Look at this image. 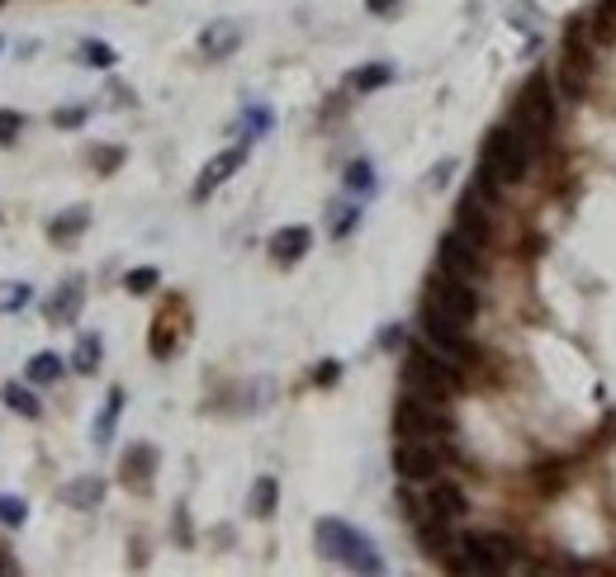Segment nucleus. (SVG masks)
I'll return each instance as SVG.
<instances>
[{"label":"nucleus","mask_w":616,"mask_h":577,"mask_svg":"<svg viewBox=\"0 0 616 577\" xmlns=\"http://www.w3.org/2000/svg\"><path fill=\"white\" fill-rule=\"evenodd\" d=\"M470 512V497H464V492L450 483V478H432L427 483V506H422V516H441V520H450V526H456V520ZM417 516V520H422Z\"/></svg>","instance_id":"nucleus-11"},{"label":"nucleus","mask_w":616,"mask_h":577,"mask_svg":"<svg viewBox=\"0 0 616 577\" xmlns=\"http://www.w3.org/2000/svg\"><path fill=\"white\" fill-rule=\"evenodd\" d=\"M318 549L332 563H341V568H355V573H385V558H379V549L365 540L355 526H347V520L337 516H323L318 520Z\"/></svg>","instance_id":"nucleus-2"},{"label":"nucleus","mask_w":616,"mask_h":577,"mask_svg":"<svg viewBox=\"0 0 616 577\" xmlns=\"http://www.w3.org/2000/svg\"><path fill=\"white\" fill-rule=\"evenodd\" d=\"M427 304L441 308L446 318H456V322L470 327L474 312H479V288H474V280H460V274H450V270H436V274H432Z\"/></svg>","instance_id":"nucleus-6"},{"label":"nucleus","mask_w":616,"mask_h":577,"mask_svg":"<svg viewBox=\"0 0 616 577\" xmlns=\"http://www.w3.org/2000/svg\"><path fill=\"white\" fill-rule=\"evenodd\" d=\"M389 81H394V66L375 62V66H361V72H355V90H379V86H389Z\"/></svg>","instance_id":"nucleus-26"},{"label":"nucleus","mask_w":616,"mask_h":577,"mask_svg":"<svg viewBox=\"0 0 616 577\" xmlns=\"http://www.w3.org/2000/svg\"><path fill=\"white\" fill-rule=\"evenodd\" d=\"M238 43H242V29L238 24H209V29L199 34V48H204V58H214V62H223L228 52H238Z\"/></svg>","instance_id":"nucleus-15"},{"label":"nucleus","mask_w":616,"mask_h":577,"mask_svg":"<svg viewBox=\"0 0 616 577\" xmlns=\"http://www.w3.org/2000/svg\"><path fill=\"white\" fill-rule=\"evenodd\" d=\"M0 48H5V43H0Z\"/></svg>","instance_id":"nucleus-41"},{"label":"nucleus","mask_w":616,"mask_h":577,"mask_svg":"<svg viewBox=\"0 0 616 577\" xmlns=\"http://www.w3.org/2000/svg\"><path fill=\"white\" fill-rule=\"evenodd\" d=\"M479 265H484V246H479L474 237H464V232H446L441 237V256H436V270H450L460 274V280H474Z\"/></svg>","instance_id":"nucleus-9"},{"label":"nucleus","mask_w":616,"mask_h":577,"mask_svg":"<svg viewBox=\"0 0 616 577\" xmlns=\"http://www.w3.org/2000/svg\"><path fill=\"white\" fill-rule=\"evenodd\" d=\"M81 304H86V284H81V274H72L58 294L43 304V318L52 322V327H72L76 322V312H81Z\"/></svg>","instance_id":"nucleus-12"},{"label":"nucleus","mask_w":616,"mask_h":577,"mask_svg":"<svg viewBox=\"0 0 616 577\" xmlns=\"http://www.w3.org/2000/svg\"><path fill=\"white\" fill-rule=\"evenodd\" d=\"M0 397H5L10 412H19V417H29V421L43 417V403H38V397L24 389V383H5V389H0Z\"/></svg>","instance_id":"nucleus-21"},{"label":"nucleus","mask_w":616,"mask_h":577,"mask_svg":"<svg viewBox=\"0 0 616 577\" xmlns=\"http://www.w3.org/2000/svg\"><path fill=\"white\" fill-rule=\"evenodd\" d=\"M446 397H432V393H413L403 389L399 407H394V431L403 435V441H436V435L450 426L446 417Z\"/></svg>","instance_id":"nucleus-5"},{"label":"nucleus","mask_w":616,"mask_h":577,"mask_svg":"<svg viewBox=\"0 0 616 577\" xmlns=\"http://www.w3.org/2000/svg\"><path fill=\"white\" fill-rule=\"evenodd\" d=\"M152 473H157V450L152 445H129V455H123V483L147 488Z\"/></svg>","instance_id":"nucleus-16"},{"label":"nucleus","mask_w":616,"mask_h":577,"mask_svg":"<svg viewBox=\"0 0 616 577\" xmlns=\"http://www.w3.org/2000/svg\"><path fill=\"white\" fill-rule=\"evenodd\" d=\"M394 5H403V0H365V10H370V15H389Z\"/></svg>","instance_id":"nucleus-36"},{"label":"nucleus","mask_w":616,"mask_h":577,"mask_svg":"<svg viewBox=\"0 0 616 577\" xmlns=\"http://www.w3.org/2000/svg\"><path fill=\"white\" fill-rule=\"evenodd\" d=\"M242 161H246V142H242V147H228V152H218V157L209 161V166L199 171V181H195V199H209L214 189H218L232 171L242 166Z\"/></svg>","instance_id":"nucleus-13"},{"label":"nucleus","mask_w":616,"mask_h":577,"mask_svg":"<svg viewBox=\"0 0 616 577\" xmlns=\"http://www.w3.org/2000/svg\"><path fill=\"white\" fill-rule=\"evenodd\" d=\"M52 123H58V128H81V123H86V109H81V104L58 109V114H52Z\"/></svg>","instance_id":"nucleus-33"},{"label":"nucleus","mask_w":616,"mask_h":577,"mask_svg":"<svg viewBox=\"0 0 616 577\" xmlns=\"http://www.w3.org/2000/svg\"><path fill=\"white\" fill-rule=\"evenodd\" d=\"M0 573H19V568H15V563H10V558H5V549H0Z\"/></svg>","instance_id":"nucleus-39"},{"label":"nucleus","mask_w":616,"mask_h":577,"mask_svg":"<svg viewBox=\"0 0 616 577\" xmlns=\"http://www.w3.org/2000/svg\"><path fill=\"white\" fill-rule=\"evenodd\" d=\"M157 284H161V270H152V265H138V270L123 274V288H129V294H152Z\"/></svg>","instance_id":"nucleus-27"},{"label":"nucleus","mask_w":616,"mask_h":577,"mask_svg":"<svg viewBox=\"0 0 616 577\" xmlns=\"http://www.w3.org/2000/svg\"><path fill=\"white\" fill-rule=\"evenodd\" d=\"M512 123L522 128L536 147H545L555 137V81L545 76V72H536L526 81V90L517 95V114H512Z\"/></svg>","instance_id":"nucleus-4"},{"label":"nucleus","mask_w":616,"mask_h":577,"mask_svg":"<svg viewBox=\"0 0 616 577\" xmlns=\"http://www.w3.org/2000/svg\"><path fill=\"white\" fill-rule=\"evenodd\" d=\"M456 218H460V232H464V237H474L479 246H488V237H493V204L484 199V195H479V189L470 185V195H464L460 199V209H456Z\"/></svg>","instance_id":"nucleus-10"},{"label":"nucleus","mask_w":616,"mask_h":577,"mask_svg":"<svg viewBox=\"0 0 616 577\" xmlns=\"http://www.w3.org/2000/svg\"><path fill=\"white\" fill-rule=\"evenodd\" d=\"M62 502L76 506V512H90V506L105 502V478H72V483L62 488Z\"/></svg>","instance_id":"nucleus-17"},{"label":"nucleus","mask_w":616,"mask_h":577,"mask_svg":"<svg viewBox=\"0 0 616 577\" xmlns=\"http://www.w3.org/2000/svg\"><path fill=\"white\" fill-rule=\"evenodd\" d=\"M394 473L403 478V483H432V478H441V445L436 441H403L394 445Z\"/></svg>","instance_id":"nucleus-7"},{"label":"nucleus","mask_w":616,"mask_h":577,"mask_svg":"<svg viewBox=\"0 0 616 577\" xmlns=\"http://www.w3.org/2000/svg\"><path fill=\"white\" fill-rule=\"evenodd\" d=\"M355 218H361V213H355V209H347V213L337 218V227H332V232H337V237H347V232L355 227Z\"/></svg>","instance_id":"nucleus-35"},{"label":"nucleus","mask_w":616,"mask_h":577,"mask_svg":"<svg viewBox=\"0 0 616 577\" xmlns=\"http://www.w3.org/2000/svg\"><path fill=\"white\" fill-rule=\"evenodd\" d=\"M276 502H280V478H256V488H252V516L256 520H270L276 516Z\"/></svg>","instance_id":"nucleus-20"},{"label":"nucleus","mask_w":616,"mask_h":577,"mask_svg":"<svg viewBox=\"0 0 616 577\" xmlns=\"http://www.w3.org/2000/svg\"><path fill=\"white\" fill-rule=\"evenodd\" d=\"M347 189L351 195H375V166H370V161H351L347 166Z\"/></svg>","instance_id":"nucleus-25"},{"label":"nucleus","mask_w":616,"mask_h":577,"mask_svg":"<svg viewBox=\"0 0 616 577\" xmlns=\"http://www.w3.org/2000/svg\"><path fill=\"white\" fill-rule=\"evenodd\" d=\"M588 76H593V43L583 38V29H573L565 43V58H559V90H565V100H583Z\"/></svg>","instance_id":"nucleus-8"},{"label":"nucleus","mask_w":616,"mask_h":577,"mask_svg":"<svg viewBox=\"0 0 616 577\" xmlns=\"http://www.w3.org/2000/svg\"><path fill=\"white\" fill-rule=\"evenodd\" d=\"M90 227V209H66L62 218H52L48 223V237L52 242H72L76 232H86Z\"/></svg>","instance_id":"nucleus-22"},{"label":"nucleus","mask_w":616,"mask_h":577,"mask_svg":"<svg viewBox=\"0 0 616 577\" xmlns=\"http://www.w3.org/2000/svg\"><path fill=\"white\" fill-rule=\"evenodd\" d=\"M119 412H123V389H109V397H105V412L95 417V445H109V441H114Z\"/></svg>","instance_id":"nucleus-19"},{"label":"nucleus","mask_w":616,"mask_h":577,"mask_svg":"<svg viewBox=\"0 0 616 577\" xmlns=\"http://www.w3.org/2000/svg\"><path fill=\"white\" fill-rule=\"evenodd\" d=\"M100 360H105V341L95 336V332H86V336L76 341V350H72V369H76V374H95Z\"/></svg>","instance_id":"nucleus-18"},{"label":"nucleus","mask_w":616,"mask_h":577,"mask_svg":"<svg viewBox=\"0 0 616 577\" xmlns=\"http://www.w3.org/2000/svg\"><path fill=\"white\" fill-rule=\"evenodd\" d=\"M29 520V502L24 497H10V492H0V526H24Z\"/></svg>","instance_id":"nucleus-29"},{"label":"nucleus","mask_w":616,"mask_h":577,"mask_svg":"<svg viewBox=\"0 0 616 577\" xmlns=\"http://www.w3.org/2000/svg\"><path fill=\"white\" fill-rule=\"evenodd\" d=\"M171 346H175V336H171V322H167V312H161V318L152 322V355H157V360H167V355H171Z\"/></svg>","instance_id":"nucleus-30"},{"label":"nucleus","mask_w":616,"mask_h":577,"mask_svg":"<svg viewBox=\"0 0 616 577\" xmlns=\"http://www.w3.org/2000/svg\"><path fill=\"white\" fill-rule=\"evenodd\" d=\"M403 389H413V393H432V397H456L464 389V369H456L450 360H441L432 346L427 350H408V360H403Z\"/></svg>","instance_id":"nucleus-3"},{"label":"nucleus","mask_w":616,"mask_h":577,"mask_svg":"<svg viewBox=\"0 0 616 577\" xmlns=\"http://www.w3.org/2000/svg\"><path fill=\"white\" fill-rule=\"evenodd\" d=\"M450 171H456V161H441V166L432 171V185H446V175H450Z\"/></svg>","instance_id":"nucleus-38"},{"label":"nucleus","mask_w":616,"mask_h":577,"mask_svg":"<svg viewBox=\"0 0 616 577\" xmlns=\"http://www.w3.org/2000/svg\"><path fill=\"white\" fill-rule=\"evenodd\" d=\"M313 246V232L308 227H280L276 237H270V256L280 260V265H294V260H304V251Z\"/></svg>","instance_id":"nucleus-14"},{"label":"nucleus","mask_w":616,"mask_h":577,"mask_svg":"<svg viewBox=\"0 0 616 577\" xmlns=\"http://www.w3.org/2000/svg\"><path fill=\"white\" fill-rule=\"evenodd\" d=\"M62 369H66V360H62V355H52V350H38L34 360H29V369H24V374H29V383H58V379H62Z\"/></svg>","instance_id":"nucleus-23"},{"label":"nucleus","mask_w":616,"mask_h":577,"mask_svg":"<svg viewBox=\"0 0 616 577\" xmlns=\"http://www.w3.org/2000/svg\"><path fill=\"white\" fill-rule=\"evenodd\" d=\"M266 128H270V109L252 104V109H246V142H252L256 133H266Z\"/></svg>","instance_id":"nucleus-32"},{"label":"nucleus","mask_w":616,"mask_h":577,"mask_svg":"<svg viewBox=\"0 0 616 577\" xmlns=\"http://www.w3.org/2000/svg\"><path fill=\"white\" fill-rule=\"evenodd\" d=\"M531 152H536V142L517 128V123H503V128H493L484 137V152H479V181L474 189L484 195L488 204H498V195L508 185H517L522 175L531 171Z\"/></svg>","instance_id":"nucleus-1"},{"label":"nucleus","mask_w":616,"mask_h":577,"mask_svg":"<svg viewBox=\"0 0 616 577\" xmlns=\"http://www.w3.org/2000/svg\"><path fill=\"white\" fill-rule=\"evenodd\" d=\"M81 58H86V66H95V72H109V66L119 62V52L109 43H100V38H86V43H81Z\"/></svg>","instance_id":"nucleus-24"},{"label":"nucleus","mask_w":616,"mask_h":577,"mask_svg":"<svg viewBox=\"0 0 616 577\" xmlns=\"http://www.w3.org/2000/svg\"><path fill=\"white\" fill-rule=\"evenodd\" d=\"M337 374H341V365H337V360H323L318 369H313V379H318V383H337Z\"/></svg>","instance_id":"nucleus-34"},{"label":"nucleus","mask_w":616,"mask_h":577,"mask_svg":"<svg viewBox=\"0 0 616 577\" xmlns=\"http://www.w3.org/2000/svg\"><path fill=\"white\" fill-rule=\"evenodd\" d=\"M34 304V288L29 284H0V312H19Z\"/></svg>","instance_id":"nucleus-28"},{"label":"nucleus","mask_w":616,"mask_h":577,"mask_svg":"<svg viewBox=\"0 0 616 577\" xmlns=\"http://www.w3.org/2000/svg\"><path fill=\"white\" fill-rule=\"evenodd\" d=\"M19 128H24V119L15 114V109H0V147H15Z\"/></svg>","instance_id":"nucleus-31"},{"label":"nucleus","mask_w":616,"mask_h":577,"mask_svg":"<svg viewBox=\"0 0 616 577\" xmlns=\"http://www.w3.org/2000/svg\"><path fill=\"white\" fill-rule=\"evenodd\" d=\"M0 5H5V0H0Z\"/></svg>","instance_id":"nucleus-40"},{"label":"nucleus","mask_w":616,"mask_h":577,"mask_svg":"<svg viewBox=\"0 0 616 577\" xmlns=\"http://www.w3.org/2000/svg\"><path fill=\"white\" fill-rule=\"evenodd\" d=\"M119 161H123L119 152H95V166H100V171H114Z\"/></svg>","instance_id":"nucleus-37"}]
</instances>
